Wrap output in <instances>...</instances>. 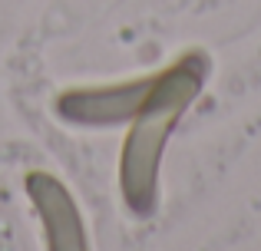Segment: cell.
Returning <instances> with one entry per match:
<instances>
[{
	"instance_id": "cell-3",
	"label": "cell",
	"mask_w": 261,
	"mask_h": 251,
	"mask_svg": "<svg viewBox=\"0 0 261 251\" xmlns=\"http://www.w3.org/2000/svg\"><path fill=\"white\" fill-rule=\"evenodd\" d=\"M27 195L43 221L46 251H89L83 215L70 188L50 172H30L27 175Z\"/></svg>"
},
{
	"instance_id": "cell-1",
	"label": "cell",
	"mask_w": 261,
	"mask_h": 251,
	"mask_svg": "<svg viewBox=\"0 0 261 251\" xmlns=\"http://www.w3.org/2000/svg\"><path fill=\"white\" fill-rule=\"evenodd\" d=\"M205 79H208L205 53H185L152 76V86H149L139 113L129 119L133 129L119 152V188L129 212L142 215V218L155 212L166 139L185 116V109L195 103V96L205 90Z\"/></svg>"
},
{
	"instance_id": "cell-2",
	"label": "cell",
	"mask_w": 261,
	"mask_h": 251,
	"mask_svg": "<svg viewBox=\"0 0 261 251\" xmlns=\"http://www.w3.org/2000/svg\"><path fill=\"white\" fill-rule=\"evenodd\" d=\"M149 86H152V76L129 79V83H116V86H76V90H63L53 106L66 123L119 126L139 113Z\"/></svg>"
}]
</instances>
